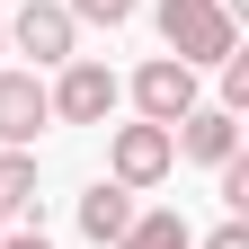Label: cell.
Returning <instances> with one entry per match:
<instances>
[{"mask_svg": "<svg viewBox=\"0 0 249 249\" xmlns=\"http://www.w3.org/2000/svg\"><path fill=\"white\" fill-rule=\"evenodd\" d=\"M160 45H169V62H187V71H213L231 45H240V18L223 9V0H160Z\"/></svg>", "mask_w": 249, "mask_h": 249, "instance_id": "obj_1", "label": "cell"}, {"mask_svg": "<svg viewBox=\"0 0 249 249\" xmlns=\"http://www.w3.org/2000/svg\"><path fill=\"white\" fill-rule=\"evenodd\" d=\"M45 107H53V124H107V116L124 107V80L107 71V62L71 53V62H62V71L45 80Z\"/></svg>", "mask_w": 249, "mask_h": 249, "instance_id": "obj_2", "label": "cell"}, {"mask_svg": "<svg viewBox=\"0 0 249 249\" xmlns=\"http://www.w3.org/2000/svg\"><path fill=\"white\" fill-rule=\"evenodd\" d=\"M178 169V142H169V124H116V134H107V178L116 187H134V196H151V187H160Z\"/></svg>", "mask_w": 249, "mask_h": 249, "instance_id": "obj_3", "label": "cell"}, {"mask_svg": "<svg viewBox=\"0 0 249 249\" xmlns=\"http://www.w3.org/2000/svg\"><path fill=\"white\" fill-rule=\"evenodd\" d=\"M0 27H9V53H27L36 71H62V62L80 53V27H71L62 0H27V9H9Z\"/></svg>", "mask_w": 249, "mask_h": 249, "instance_id": "obj_4", "label": "cell"}, {"mask_svg": "<svg viewBox=\"0 0 249 249\" xmlns=\"http://www.w3.org/2000/svg\"><path fill=\"white\" fill-rule=\"evenodd\" d=\"M124 98H134L142 124H178L187 107H205V98H196V71H187V62H169V53H151L142 71L124 80Z\"/></svg>", "mask_w": 249, "mask_h": 249, "instance_id": "obj_5", "label": "cell"}, {"mask_svg": "<svg viewBox=\"0 0 249 249\" xmlns=\"http://www.w3.org/2000/svg\"><path fill=\"white\" fill-rule=\"evenodd\" d=\"M45 124H53L45 80H36V71H0V151H36Z\"/></svg>", "mask_w": 249, "mask_h": 249, "instance_id": "obj_6", "label": "cell"}, {"mask_svg": "<svg viewBox=\"0 0 249 249\" xmlns=\"http://www.w3.org/2000/svg\"><path fill=\"white\" fill-rule=\"evenodd\" d=\"M169 142H178V160H196V169H223L231 151H240V116L231 107H187L169 124Z\"/></svg>", "mask_w": 249, "mask_h": 249, "instance_id": "obj_7", "label": "cell"}, {"mask_svg": "<svg viewBox=\"0 0 249 249\" xmlns=\"http://www.w3.org/2000/svg\"><path fill=\"white\" fill-rule=\"evenodd\" d=\"M134 213H142L134 187H116V178H89V187H80V240H89V249H116V231L134 223Z\"/></svg>", "mask_w": 249, "mask_h": 249, "instance_id": "obj_8", "label": "cell"}, {"mask_svg": "<svg viewBox=\"0 0 249 249\" xmlns=\"http://www.w3.org/2000/svg\"><path fill=\"white\" fill-rule=\"evenodd\" d=\"M116 249H196V231H187V213L151 205V213H134V223L116 231Z\"/></svg>", "mask_w": 249, "mask_h": 249, "instance_id": "obj_9", "label": "cell"}, {"mask_svg": "<svg viewBox=\"0 0 249 249\" xmlns=\"http://www.w3.org/2000/svg\"><path fill=\"white\" fill-rule=\"evenodd\" d=\"M36 213V151H0V223Z\"/></svg>", "mask_w": 249, "mask_h": 249, "instance_id": "obj_10", "label": "cell"}, {"mask_svg": "<svg viewBox=\"0 0 249 249\" xmlns=\"http://www.w3.org/2000/svg\"><path fill=\"white\" fill-rule=\"evenodd\" d=\"M213 71H223V98H213V107H231V116H249V53L231 45L223 62H213Z\"/></svg>", "mask_w": 249, "mask_h": 249, "instance_id": "obj_11", "label": "cell"}, {"mask_svg": "<svg viewBox=\"0 0 249 249\" xmlns=\"http://www.w3.org/2000/svg\"><path fill=\"white\" fill-rule=\"evenodd\" d=\"M62 9H71V27H124L142 0H62Z\"/></svg>", "mask_w": 249, "mask_h": 249, "instance_id": "obj_12", "label": "cell"}, {"mask_svg": "<svg viewBox=\"0 0 249 249\" xmlns=\"http://www.w3.org/2000/svg\"><path fill=\"white\" fill-rule=\"evenodd\" d=\"M213 187H223V205H231V213H249V160H240V151L213 169Z\"/></svg>", "mask_w": 249, "mask_h": 249, "instance_id": "obj_13", "label": "cell"}, {"mask_svg": "<svg viewBox=\"0 0 249 249\" xmlns=\"http://www.w3.org/2000/svg\"><path fill=\"white\" fill-rule=\"evenodd\" d=\"M196 249H249V223H240V213H231V223H223V231H205Z\"/></svg>", "mask_w": 249, "mask_h": 249, "instance_id": "obj_14", "label": "cell"}, {"mask_svg": "<svg viewBox=\"0 0 249 249\" xmlns=\"http://www.w3.org/2000/svg\"><path fill=\"white\" fill-rule=\"evenodd\" d=\"M0 249H53V240H45V223H18V231H0Z\"/></svg>", "mask_w": 249, "mask_h": 249, "instance_id": "obj_15", "label": "cell"}, {"mask_svg": "<svg viewBox=\"0 0 249 249\" xmlns=\"http://www.w3.org/2000/svg\"><path fill=\"white\" fill-rule=\"evenodd\" d=\"M0 53H9V27H0Z\"/></svg>", "mask_w": 249, "mask_h": 249, "instance_id": "obj_16", "label": "cell"}, {"mask_svg": "<svg viewBox=\"0 0 249 249\" xmlns=\"http://www.w3.org/2000/svg\"><path fill=\"white\" fill-rule=\"evenodd\" d=\"M0 231H9V223H0Z\"/></svg>", "mask_w": 249, "mask_h": 249, "instance_id": "obj_17", "label": "cell"}]
</instances>
